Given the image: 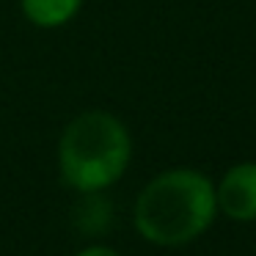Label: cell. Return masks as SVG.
Instances as JSON below:
<instances>
[{
	"label": "cell",
	"mask_w": 256,
	"mask_h": 256,
	"mask_svg": "<svg viewBox=\"0 0 256 256\" xmlns=\"http://www.w3.org/2000/svg\"><path fill=\"white\" fill-rule=\"evenodd\" d=\"M215 204L232 220H256V162L228 168L218 184Z\"/></svg>",
	"instance_id": "3"
},
{
	"label": "cell",
	"mask_w": 256,
	"mask_h": 256,
	"mask_svg": "<svg viewBox=\"0 0 256 256\" xmlns=\"http://www.w3.org/2000/svg\"><path fill=\"white\" fill-rule=\"evenodd\" d=\"M215 188L198 171L174 168L154 176L135 201V228L154 245H184L215 218Z\"/></svg>",
	"instance_id": "1"
},
{
	"label": "cell",
	"mask_w": 256,
	"mask_h": 256,
	"mask_svg": "<svg viewBox=\"0 0 256 256\" xmlns=\"http://www.w3.org/2000/svg\"><path fill=\"white\" fill-rule=\"evenodd\" d=\"M83 0H20L25 20L36 28H61L80 12Z\"/></svg>",
	"instance_id": "5"
},
{
	"label": "cell",
	"mask_w": 256,
	"mask_h": 256,
	"mask_svg": "<svg viewBox=\"0 0 256 256\" xmlns=\"http://www.w3.org/2000/svg\"><path fill=\"white\" fill-rule=\"evenodd\" d=\"M132 140L122 118L108 110H86L64 127L58 140L61 176L78 193L105 190L124 174Z\"/></svg>",
	"instance_id": "2"
},
{
	"label": "cell",
	"mask_w": 256,
	"mask_h": 256,
	"mask_svg": "<svg viewBox=\"0 0 256 256\" xmlns=\"http://www.w3.org/2000/svg\"><path fill=\"white\" fill-rule=\"evenodd\" d=\"M78 256H118L113 248H105V245H94V248H86V250H80Z\"/></svg>",
	"instance_id": "6"
},
{
	"label": "cell",
	"mask_w": 256,
	"mask_h": 256,
	"mask_svg": "<svg viewBox=\"0 0 256 256\" xmlns=\"http://www.w3.org/2000/svg\"><path fill=\"white\" fill-rule=\"evenodd\" d=\"M72 223L86 237H102L113 226V206L102 196V190H86L80 193L78 204L72 210Z\"/></svg>",
	"instance_id": "4"
}]
</instances>
